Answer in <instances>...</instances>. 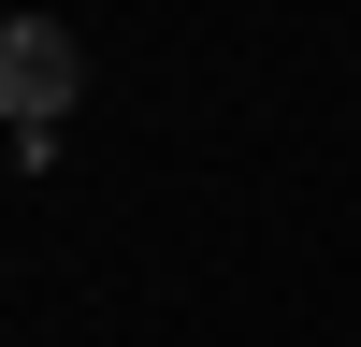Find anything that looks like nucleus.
<instances>
[{
  "instance_id": "1",
  "label": "nucleus",
  "mask_w": 361,
  "mask_h": 347,
  "mask_svg": "<svg viewBox=\"0 0 361 347\" xmlns=\"http://www.w3.org/2000/svg\"><path fill=\"white\" fill-rule=\"evenodd\" d=\"M73 87H87L73 29L58 15H0V116H15V145H44L58 116H73Z\"/></svg>"
}]
</instances>
